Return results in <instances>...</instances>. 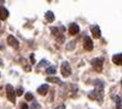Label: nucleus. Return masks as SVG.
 Segmentation results:
<instances>
[{
    "instance_id": "1",
    "label": "nucleus",
    "mask_w": 122,
    "mask_h": 109,
    "mask_svg": "<svg viewBox=\"0 0 122 109\" xmlns=\"http://www.w3.org/2000/svg\"><path fill=\"white\" fill-rule=\"evenodd\" d=\"M102 88H95L92 92H90L89 94H88V97L90 98V99H92V100H97L99 103H101L102 102V99H104V93H102Z\"/></svg>"
},
{
    "instance_id": "2",
    "label": "nucleus",
    "mask_w": 122,
    "mask_h": 109,
    "mask_svg": "<svg viewBox=\"0 0 122 109\" xmlns=\"http://www.w3.org/2000/svg\"><path fill=\"white\" fill-rule=\"evenodd\" d=\"M51 31H52V34L57 38V41H58L59 43H63L64 42V36H63L64 27H59V28L58 27H53Z\"/></svg>"
},
{
    "instance_id": "3",
    "label": "nucleus",
    "mask_w": 122,
    "mask_h": 109,
    "mask_svg": "<svg viewBox=\"0 0 122 109\" xmlns=\"http://www.w3.org/2000/svg\"><path fill=\"white\" fill-rule=\"evenodd\" d=\"M91 65L94 68L95 71L101 72L102 71V66H104V58H95L91 60Z\"/></svg>"
},
{
    "instance_id": "4",
    "label": "nucleus",
    "mask_w": 122,
    "mask_h": 109,
    "mask_svg": "<svg viewBox=\"0 0 122 109\" xmlns=\"http://www.w3.org/2000/svg\"><path fill=\"white\" fill-rule=\"evenodd\" d=\"M6 97H8V99L11 103H15L16 102V93L11 85H6Z\"/></svg>"
},
{
    "instance_id": "5",
    "label": "nucleus",
    "mask_w": 122,
    "mask_h": 109,
    "mask_svg": "<svg viewBox=\"0 0 122 109\" xmlns=\"http://www.w3.org/2000/svg\"><path fill=\"white\" fill-rule=\"evenodd\" d=\"M61 72L64 77H68L71 74V68H70V64L68 61H63L62 63V66H61Z\"/></svg>"
},
{
    "instance_id": "6",
    "label": "nucleus",
    "mask_w": 122,
    "mask_h": 109,
    "mask_svg": "<svg viewBox=\"0 0 122 109\" xmlns=\"http://www.w3.org/2000/svg\"><path fill=\"white\" fill-rule=\"evenodd\" d=\"M84 48L85 50H88V52H91L92 48H94V43H92V39L88 36H85L84 37Z\"/></svg>"
},
{
    "instance_id": "7",
    "label": "nucleus",
    "mask_w": 122,
    "mask_h": 109,
    "mask_svg": "<svg viewBox=\"0 0 122 109\" xmlns=\"http://www.w3.org/2000/svg\"><path fill=\"white\" fill-rule=\"evenodd\" d=\"M8 43L12 47V48H15V49H19V47H20V44H19V41L14 37L12 34H10V36H8Z\"/></svg>"
},
{
    "instance_id": "8",
    "label": "nucleus",
    "mask_w": 122,
    "mask_h": 109,
    "mask_svg": "<svg viewBox=\"0 0 122 109\" xmlns=\"http://www.w3.org/2000/svg\"><path fill=\"white\" fill-rule=\"evenodd\" d=\"M90 31H91V34L94 38H100V36H101V32H100V27L97 25H92L90 27Z\"/></svg>"
},
{
    "instance_id": "9",
    "label": "nucleus",
    "mask_w": 122,
    "mask_h": 109,
    "mask_svg": "<svg viewBox=\"0 0 122 109\" xmlns=\"http://www.w3.org/2000/svg\"><path fill=\"white\" fill-rule=\"evenodd\" d=\"M68 31L70 34H78L79 31H80V28H79V26L76 23H70L69 25V28H68Z\"/></svg>"
},
{
    "instance_id": "10",
    "label": "nucleus",
    "mask_w": 122,
    "mask_h": 109,
    "mask_svg": "<svg viewBox=\"0 0 122 109\" xmlns=\"http://www.w3.org/2000/svg\"><path fill=\"white\" fill-rule=\"evenodd\" d=\"M112 61L113 64L118 65V66H122V54H115L112 56Z\"/></svg>"
},
{
    "instance_id": "11",
    "label": "nucleus",
    "mask_w": 122,
    "mask_h": 109,
    "mask_svg": "<svg viewBox=\"0 0 122 109\" xmlns=\"http://www.w3.org/2000/svg\"><path fill=\"white\" fill-rule=\"evenodd\" d=\"M9 17V11L4 6H0V20H6Z\"/></svg>"
},
{
    "instance_id": "12",
    "label": "nucleus",
    "mask_w": 122,
    "mask_h": 109,
    "mask_svg": "<svg viewBox=\"0 0 122 109\" xmlns=\"http://www.w3.org/2000/svg\"><path fill=\"white\" fill-rule=\"evenodd\" d=\"M48 90H49L48 85H42V86H40L38 88H37V92H38L40 94H42V96H45V94H47Z\"/></svg>"
},
{
    "instance_id": "13",
    "label": "nucleus",
    "mask_w": 122,
    "mask_h": 109,
    "mask_svg": "<svg viewBox=\"0 0 122 109\" xmlns=\"http://www.w3.org/2000/svg\"><path fill=\"white\" fill-rule=\"evenodd\" d=\"M46 80H47V82H52V83H57V85H62L61 78H58V77H54V76H48Z\"/></svg>"
},
{
    "instance_id": "14",
    "label": "nucleus",
    "mask_w": 122,
    "mask_h": 109,
    "mask_svg": "<svg viewBox=\"0 0 122 109\" xmlns=\"http://www.w3.org/2000/svg\"><path fill=\"white\" fill-rule=\"evenodd\" d=\"M46 20L48 21V22H53L54 21V14L52 11H47L46 12Z\"/></svg>"
},
{
    "instance_id": "15",
    "label": "nucleus",
    "mask_w": 122,
    "mask_h": 109,
    "mask_svg": "<svg viewBox=\"0 0 122 109\" xmlns=\"http://www.w3.org/2000/svg\"><path fill=\"white\" fill-rule=\"evenodd\" d=\"M43 66H48V61L47 60H41L40 64L37 65V70H40L41 68H43Z\"/></svg>"
},
{
    "instance_id": "16",
    "label": "nucleus",
    "mask_w": 122,
    "mask_h": 109,
    "mask_svg": "<svg viewBox=\"0 0 122 109\" xmlns=\"http://www.w3.org/2000/svg\"><path fill=\"white\" fill-rule=\"evenodd\" d=\"M115 100H116V109H122V107H121V97L116 96L115 97Z\"/></svg>"
},
{
    "instance_id": "17",
    "label": "nucleus",
    "mask_w": 122,
    "mask_h": 109,
    "mask_svg": "<svg viewBox=\"0 0 122 109\" xmlns=\"http://www.w3.org/2000/svg\"><path fill=\"white\" fill-rule=\"evenodd\" d=\"M46 72H47V74H49V75H53V74H56V68L54 66H48L47 70H46Z\"/></svg>"
},
{
    "instance_id": "18",
    "label": "nucleus",
    "mask_w": 122,
    "mask_h": 109,
    "mask_svg": "<svg viewBox=\"0 0 122 109\" xmlns=\"http://www.w3.org/2000/svg\"><path fill=\"white\" fill-rule=\"evenodd\" d=\"M74 48H75V42L74 41L69 42V45H67V49L68 50H71V49H74Z\"/></svg>"
},
{
    "instance_id": "19",
    "label": "nucleus",
    "mask_w": 122,
    "mask_h": 109,
    "mask_svg": "<svg viewBox=\"0 0 122 109\" xmlns=\"http://www.w3.org/2000/svg\"><path fill=\"white\" fill-rule=\"evenodd\" d=\"M25 98H26V100H32V99H33L32 93H30V92H28V93H26V94H25Z\"/></svg>"
},
{
    "instance_id": "20",
    "label": "nucleus",
    "mask_w": 122,
    "mask_h": 109,
    "mask_svg": "<svg viewBox=\"0 0 122 109\" xmlns=\"http://www.w3.org/2000/svg\"><path fill=\"white\" fill-rule=\"evenodd\" d=\"M15 93H16V96H21V94L24 93V90H22V87H19V88L15 91Z\"/></svg>"
},
{
    "instance_id": "21",
    "label": "nucleus",
    "mask_w": 122,
    "mask_h": 109,
    "mask_svg": "<svg viewBox=\"0 0 122 109\" xmlns=\"http://www.w3.org/2000/svg\"><path fill=\"white\" fill-rule=\"evenodd\" d=\"M31 109H40V105L36 103V102H33L32 103V107H31Z\"/></svg>"
},
{
    "instance_id": "22",
    "label": "nucleus",
    "mask_w": 122,
    "mask_h": 109,
    "mask_svg": "<svg viewBox=\"0 0 122 109\" xmlns=\"http://www.w3.org/2000/svg\"><path fill=\"white\" fill-rule=\"evenodd\" d=\"M21 109H28V105L26 103H22L21 104Z\"/></svg>"
},
{
    "instance_id": "23",
    "label": "nucleus",
    "mask_w": 122,
    "mask_h": 109,
    "mask_svg": "<svg viewBox=\"0 0 122 109\" xmlns=\"http://www.w3.org/2000/svg\"><path fill=\"white\" fill-rule=\"evenodd\" d=\"M56 109H66V105H64V104H62V105H59V107H57Z\"/></svg>"
},
{
    "instance_id": "24",
    "label": "nucleus",
    "mask_w": 122,
    "mask_h": 109,
    "mask_svg": "<svg viewBox=\"0 0 122 109\" xmlns=\"http://www.w3.org/2000/svg\"><path fill=\"white\" fill-rule=\"evenodd\" d=\"M30 59H31V63L35 64V56H33V54H31V58H30Z\"/></svg>"
},
{
    "instance_id": "25",
    "label": "nucleus",
    "mask_w": 122,
    "mask_h": 109,
    "mask_svg": "<svg viewBox=\"0 0 122 109\" xmlns=\"http://www.w3.org/2000/svg\"><path fill=\"white\" fill-rule=\"evenodd\" d=\"M121 83H122V80H121Z\"/></svg>"
},
{
    "instance_id": "26",
    "label": "nucleus",
    "mask_w": 122,
    "mask_h": 109,
    "mask_svg": "<svg viewBox=\"0 0 122 109\" xmlns=\"http://www.w3.org/2000/svg\"><path fill=\"white\" fill-rule=\"evenodd\" d=\"M0 76H1V75H0Z\"/></svg>"
}]
</instances>
